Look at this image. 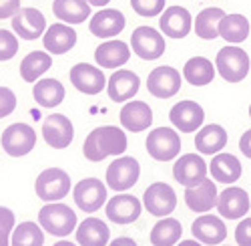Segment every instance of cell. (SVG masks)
<instances>
[{"mask_svg":"<svg viewBox=\"0 0 251 246\" xmlns=\"http://www.w3.org/2000/svg\"><path fill=\"white\" fill-rule=\"evenodd\" d=\"M227 146V131L217 125V123H209L203 125L195 135V148L203 155H217Z\"/></svg>","mask_w":251,"mask_h":246,"instance_id":"cell-28","label":"cell"},{"mask_svg":"<svg viewBox=\"0 0 251 246\" xmlns=\"http://www.w3.org/2000/svg\"><path fill=\"white\" fill-rule=\"evenodd\" d=\"M147 89L157 99H171L181 89V73L175 67H157L147 77Z\"/></svg>","mask_w":251,"mask_h":246,"instance_id":"cell-13","label":"cell"},{"mask_svg":"<svg viewBox=\"0 0 251 246\" xmlns=\"http://www.w3.org/2000/svg\"><path fill=\"white\" fill-rule=\"evenodd\" d=\"M235 242L239 246H251V218H243L235 228Z\"/></svg>","mask_w":251,"mask_h":246,"instance_id":"cell-41","label":"cell"},{"mask_svg":"<svg viewBox=\"0 0 251 246\" xmlns=\"http://www.w3.org/2000/svg\"><path fill=\"white\" fill-rule=\"evenodd\" d=\"M10 20H12V31L16 32V36L25 40H36L38 36H43L47 32L45 14L32 6L20 8Z\"/></svg>","mask_w":251,"mask_h":246,"instance_id":"cell-15","label":"cell"},{"mask_svg":"<svg viewBox=\"0 0 251 246\" xmlns=\"http://www.w3.org/2000/svg\"><path fill=\"white\" fill-rule=\"evenodd\" d=\"M87 2H89V4H93V6H100V8H102V6H107V4L111 2V0H87Z\"/></svg>","mask_w":251,"mask_h":246,"instance_id":"cell-47","label":"cell"},{"mask_svg":"<svg viewBox=\"0 0 251 246\" xmlns=\"http://www.w3.org/2000/svg\"><path fill=\"white\" fill-rule=\"evenodd\" d=\"M18 53V36L8 32V31H0V61H10Z\"/></svg>","mask_w":251,"mask_h":246,"instance_id":"cell-39","label":"cell"},{"mask_svg":"<svg viewBox=\"0 0 251 246\" xmlns=\"http://www.w3.org/2000/svg\"><path fill=\"white\" fill-rule=\"evenodd\" d=\"M223 16H225V12L217 6L201 10L195 18V23H193V29H195L197 36L205 38V40H215L219 36V23H221Z\"/></svg>","mask_w":251,"mask_h":246,"instance_id":"cell-36","label":"cell"},{"mask_svg":"<svg viewBox=\"0 0 251 246\" xmlns=\"http://www.w3.org/2000/svg\"><path fill=\"white\" fill-rule=\"evenodd\" d=\"M159 27L165 36L185 38L193 29V16L183 6H169L163 10V14L159 18Z\"/></svg>","mask_w":251,"mask_h":246,"instance_id":"cell-19","label":"cell"},{"mask_svg":"<svg viewBox=\"0 0 251 246\" xmlns=\"http://www.w3.org/2000/svg\"><path fill=\"white\" fill-rule=\"evenodd\" d=\"M181 234H183L181 222L177 218L167 216V218H161L155 224L149 238H151L153 246H175L181 240Z\"/></svg>","mask_w":251,"mask_h":246,"instance_id":"cell-34","label":"cell"},{"mask_svg":"<svg viewBox=\"0 0 251 246\" xmlns=\"http://www.w3.org/2000/svg\"><path fill=\"white\" fill-rule=\"evenodd\" d=\"M165 49V36L151 27H139L131 34V51L143 61H157Z\"/></svg>","mask_w":251,"mask_h":246,"instance_id":"cell-10","label":"cell"},{"mask_svg":"<svg viewBox=\"0 0 251 246\" xmlns=\"http://www.w3.org/2000/svg\"><path fill=\"white\" fill-rule=\"evenodd\" d=\"M10 234H12V232L0 228V246H10Z\"/></svg>","mask_w":251,"mask_h":246,"instance_id":"cell-46","label":"cell"},{"mask_svg":"<svg viewBox=\"0 0 251 246\" xmlns=\"http://www.w3.org/2000/svg\"><path fill=\"white\" fill-rule=\"evenodd\" d=\"M43 137L52 150H65L69 148L75 139V127L73 121L62 115L52 113L43 121Z\"/></svg>","mask_w":251,"mask_h":246,"instance_id":"cell-12","label":"cell"},{"mask_svg":"<svg viewBox=\"0 0 251 246\" xmlns=\"http://www.w3.org/2000/svg\"><path fill=\"white\" fill-rule=\"evenodd\" d=\"M20 8V0H0V20L2 18H12Z\"/></svg>","mask_w":251,"mask_h":246,"instance_id":"cell-42","label":"cell"},{"mask_svg":"<svg viewBox=\"0 0 251 246\" xmlns=\"http://www.w3.org/2000/svg\"><path fill=\"white\" fill-rule=\"evenodd\" d=\"M131 59V47L123 40H107L97 47L95 51V61L99 67L104 69H119L123 65H127Z\"/></svg>","mask_w":251,"mask_h":246,"instance_id":"cell-26","label":"cell"},{"mask_svg":"<svg viewBox=\"0 0 251 246\" xmlns=\"http://www.w3.org/2000/svg\"><path fill=\"white\" fill-rule=\"evenodd\" d=\"M0 228H4L8 232H12L16 228V218H14V212L10 208L0 206Z\"/></svg>","mask_w":251,"mask_h":246,"instance_id":"cell-43","label":"cell"},{"mask_svg":"<svg viewBox=\"0 0 251 246\" xmlns=\"http://www.w3.org/2000/svg\"><path fill=\"white\" fill-rule=\"evenodd\" d=\"M143 206L147 208L149 214H153L157 218H167V216H171L177 208V194L169 184L155 182L145 190Z\"/></svg>","mask_w":251,"mask_h":246,"instance_id":"cell-8","label":"cell"},{"mask_svg":"<svg viewBox=\"0 0 251 246\" xmlns=\"http://www.w3.org/2000/svg\"><path fill=\"white\" fill-rule=\"evenodd\" d=\"M191 232L201 244H209V246H219L227 238L225 222L213 214H201L193 222Z\"/></svg>","mask_w":251,"mask_h":246,"instance_id":"cell-24","label":"cell"},{"mask_svg":"<svg viewBox=\"0 0 251 246\" xmlns=\"http://www.w3.org/2000/svg\"><path fill=\"white\" fill-rule=\"evenodd\" d=\"M16 109V95L8 87H0V119L12 115Z\"/></svg>","mask_w":251,"mask_h":246,"instance_id":"cell-40","label":"cell"},{"mask_svg":"<svg viewBox=\"0 0 251 246\" xmlns=\"http://www.w3.org/2000/svg\"><path fill=\"white\" fill-rule=\"evenodd\" d=\"M0 143H2V148L8 155L23 157L36 148V131L28 123H12L2 131Z\"/></svg>","mask_w":251,"mask_h":246,"instance_id":"cell-7","label":"cell"},{"mask_svg":"<svg viewBox=\"0 0 251 246\" xmlns=\"http://www.w3.org/2000/svg\"><path fill=\"white\" fill-rule=\"evenodd\" d=\"M34 192L47 204L58 202L71 192V176L62 168H47L45 172L38 174L34 182Z\"/></svg>","mask_w":251,"mask_h":246,"instance_id":"cell-4","label":"cell"},{"mask_svg":"<svg viewBox=\"0 0 251 246\" xmlns=\"http://www.w3.org/2000/svg\"><path fill=\"white\" fill-rule=\"evenodd\" d=\"M127 20L125 14L117 8H100L89 23V31L99 38H113L123 32Z\"/></svg>","mask_w":251,"mask_h":246,"instance_id":"cell-22","label":"cell"},{"mask_svg":"<svg viewBox=\"0 0 251 246\" xmlns=\"http://www.w3.org/2000/svg\"><path fill=\"white\" fill-rule=\"evenodd\" d=\"M32 97L40 107L52 109V107H58L62 103V99H65V87L56 79H40L32 87Z\"/></svg>","mask_w":251,"mask_h":246,"instance_id":"cell-32","label":"cell"},{"mask_svg":"<svg viewBox=\"0 0 251 246\" xmlns=\"http://www.w3.org/2000/svg\"><path fill=\"white\" fill-rule=\"evenodd\" d=\"M249 194L239 186L225 188L217 198V210L227 220H239L249 212Z\"/></svg>","mask_w":251,"mask_h":246,"instance_id":"cell-20","label":"cell"},{"mask_svg":"<svg viewBox=\"0 0 251 246\" xmlns=\"http://www.w3.org/2000/svg\"><path fill=\"white\" fill-rule=\"evenodd\" d=\"M217 186L213 180H203L201 184H197L195 188H185V204L187 208L205 214L209 210H213V206H217Z\"/></svg>","mask_w":251,"mask_h":246,"instance_id":"cell-23","label":"cell"},{"mask_svg":"<svg viewBox=\"0 0 251 246\" xmlns=\"http://www.w3.org/2000/svg\"><path fill=\"white\" fill-rule=\"evenodd\" d=\"M239 150H241V154H243L245 157L251 159V129L241 135V139H239Z\"/></svg>","mask_w":251,"mask_h":246,"instance_id":"cell-44","label":"cell"},{"mask_svg":"<svg viewBox=\"0 0 251 246\" xmlns=\"http://www.w3.org/2000/svg\"><path fill=\"white\" fill-rule=\"evenodd\" d=\"M52 246H78V244H73V242H69V240H60V242H56V244H52Z\"/></svg>","mask_w":251,"mask_h":246,"instance_id":"cell-49","label":"cell"},{"mask_svg":"<svg viewBox=\"0 0 251 246\" xmlns=\"http://www.w3.org/2000/svg\"><path fill=\"white\" fill-rule=\"evenodd\" d=\"M111 240V228L102 220L91 216L76 226L78 246H107Z\"/></svg>","mask_w":251,"mask_h":246,"instance_id":"cell-27","label":"cell"},{"mask_svg":"<svg viewBox=\"0 0 251 246\" xmlns=\"http://www.w3.org/2000/svg\"><path fill=\"white\" fill-rule=\"evenodd\" d=\"M143 212V204L139 198L121 192L107 202V218L115 224H133Z\"/></svg>","mask_w":251,"mask_h":246,"instance_id":"cell-18","label":"cell"},{"mask_svg":"<svg viewBox=\"0 0 251 246\" xmlns=\"http://www.w3.org/2000/svg\"><path fill=\"white\" fill-rule=\"evenodd\" d=\"M207 161L197 155V154H185L181 155L175 166H173V176L175 180L185 188H195L197 184H201L207 178Z\"/></svg>","mask_w":251,"mask_h":246,"instance_id":"cell-14","label":"cell"},{"mask_svg":"<svg viewBox=\"0 0 251 246\" xmlns=\"http://www.w3.org/2000/svg\"><path fill=\"white\" fill-rule=\"evenodd\" d=\"M249 117H251V105H249Z\"/></svg>","mask_w":251,"mask_h":246,"instance_id":"cell-50","label":"cell"},{"mask_svg":"<svg viewBox=\"0 0 251 246\" xmlns=\"http://www.w3.org/2000/svg\"><path fill=\"white\" fill-rule=\"evenodd\" d=\"M52 67V57L45 51H32L20 61V77L26 83H36L49 69Z\"/></svg>","mask_w":251,"mask_h":246,"instance_id":"cell-33","label":"cell"},{"mask_svg":"<svg viewBox=\"0 0 251 246\" xmlns=\"http://www.w3.org/2000/svg\"><path fill=\"white\" fill-rule=\"evenodd\" d=\"M209 172H211L213 180L221 182V184H235L241 178V161L233 155V154H217L213 155L211 163H209Z\"/></svg>","mask_w":251,"mask_h":246,"instance_id":"cell-29","label":"cell"},{"mask_svg":"<svg viewBox=\"0 0 251 246\" xmlns=\"http://www.w3.org/2000/svg\"><path fill=\"white\" fill-rule=\"evenodd\" d=\"M215 67L227 83H241V81L249 75L251 61H249V55L241 47L229 45L217 53Z\"/></svg>","mask_w":251,"mask_h":246,"instance_id":"cell-3","label":"cell"},{"mask_svg":"<svg viewBox=\"0 0 251 246\" xmlns=\"http://www.w3.org/2000/svg\"><path fill=\"white\" fill-rule=\"evenodd\" d=\"M73 198L82 212L93 214L107 204V186L97 178H85L75 186Z\"/></svg>","mask_w":251,"mask_h":246,"instance_id":"cell-9","label":"cell"},{"mask_svg":"<svg viewBox=\"0 0 251 246\" xmlns=\"http://www.w3.org/2000/svg\"><path fill=\"white\" fill-rule=\"evenodd\" d=\"M52 12L60 23L80 25L91 16V4L87 0H54Z\"/></svg>","mask_w":251,"mask_h":246,"instance_id":"cell-30","label":"cell"},{"mask_svg":"<svg viewBox=\"0 0 251 246\" xmlns=\"http://www.w3.org/2000/svg\"><path fill=\"white\" fill-rule=\"evenodd\" d=\"M169 119L181 133H193V131H199L203 127L205 111L197 101L185 99V101H179V103H175L171 107Z\"/></svg>","mask_w":251,"mask_h":246,"instance_id":"cell-11","label":"cell"},{"mask_svg":"<svg viewBox=\"0 0 251 246\" xmlns=\"http://www.w3.org/2000/svg\"><path fill=\"white\" fill-rule=\"evenodd\" d=\"M165 2L167 0H131V6L139 16L153 18V16H161L163 14Z\"/></svg>","mask_w":251,"mask_h":246,"instance_id":"cell-38","label":"cell"},{"mask_svg":"<svg viewBox=\"0 0 251 246\" xmlns=\"http://www.w3.org/2000/svg\"><path fill=\"white\" fill-rule=\"evenodd\" d=\"M139 87H141L139 75L129 69H117L107 81V93L115 103H127V101H131L139 93Z\"/></svg>","mask_w":251,"mask_h":246,"instance_id":"cell-17","label":"cell"},{"mask_svg":"<svg viewBox=\"0 0 251 246\" xmlns=\"http://www.w3.org/2000/svg\"><path fill=\"white\" fill-rule=\"evenodd\" d=\"M183 79L187 83H191L193 87H205L209 83H213L215 79V67L209 59L205 57H193L185 63L183 67Z\"/></svg>","mask_w":251,"mask_h":246,"instance_id":"cell-31","label":"cell"},{"mask_svg":"<svg viewBox=\"0 0 251 246\" xmlns=\"http://www.w3.org/2000/svg\"><path fill=\"white\" fill-rule=\"evenodd\" d=\"M141 166L133 155H119L107 168V186L115 192H127L139 182Z\"/></svg>","mask_w":251,"mask_h":246,"instance_id":"cell-6","label":"cell"},{"mask_svg":"<svg viewBox=\"0 0 251 246\" xmlns=\"http://www.w3.org/2000/svg\"><path fill=\"white\" fill-rule=\"evenodd\" d=\"M145 146L155 161H173L181 154V137L171 127H157L149 131Z\"/></svg>","mask_w":251,"mask_h":246,"instance_id":"cell-5","label":"cell"},{"mask_svg":"<svg viewBox=\"0 0 251 246\" xmlns=\"http://www.w3.org/2000/svg\"><path fill=\"white\" fill-rule=\"evenodd\" d=\"M153 123V111L149 107V103L145 101H127L121 109V125L127 129V131H133V133H141L145 129H149Z\"/></svg>","mask_w":251,"mask_h":246,"instance_id":"cell-21","label":"cell"},{"mask_svg":"<svg viewBox=\"0 0 251 246\" xmlns=\"http://www.w3.org/2000/svg\"><path fill=\"white\" fill-rule=\"evenodd\" d=\"M127 133L117 125H100L93 129L82 146V154L89 161H102L111 155H123L127 152Z\"/></svg>","mask_w":251,"mask_h":246,"instance_id":"cell-1","label":"cell"},{"mask_svg":"<svg viewBox=\"0 0 251 246\" xmlns=\"http://www.w3.org/2000/svg\"><path fill=\"white\" fill-rule=\"evenodd\" d=\"M45 232L36 222H20L12 230L10 246H43Z\"/></svg>","mask_w":251,"mask_h":246,"instance_id":"cell-37","label":"cell"},{"mask_svg":"<svg viewBox=\"0 0 251 246\" xmlns=\"http://www.w3.org/2000/svg\"><path fill=\"white\" fill-rule=\"evenodd\" d=\"M43 45L50 55H65L76 45V32L67 23H54L43 34Z\"/></svg>","mask_w":251,"mask_h":246,"instance_id":"cell-25","label":"cell"},{"mask_svg":"<svg viewBox=\"0 0 251 246\" xmlns=\"http://www.w3.org/2000/svg\"><path fill=\"white\" fill-rule=\"evenodd\" d=\"M177 246H203L199 240H181V244H177Z\"/></svg>","mask_w":251,"mask_h":246,"instance_id":"cell-48","label":"cell"},{"mask_svg":"<svg viewBox=\"0 0 251 246\" xmlns=\"http://www.w3.org/2000/svg\"><path fill=\"white\" fill-rule=\"evenodd\" d=\"M109 246H139L133 238H129V236H119V238H115Z\"/></svg>","mask_w":251,"mask_h":246,"instance_id":"cell-45","label":"cell"},{"mask_svg":"<svg viewBox=\"0 0 251 246\" xmlns=\"http://www.w3.org/2000/svg\"><path fill=\"white\" fill-rule=\"evenodd\" d=\"M38 224L49 234L65 238L73 230H76V212H73V208H69L67 204L49 202L38 212Z\"/></svg>","mask_w":251,"mask_h":246,"instance_id":"cell-2","label":"cell"},{"mask_svg":"<svg viewBox=\"0 0 251 246\" xmlns=\"http://www.w3.org/2000/svg\"><path fill=\"white\" fill-rule=\"evenodd\" d=\"M219 36L229 45H239L249 36V20L243 14H225L219 23Z\"/></svg>","mask_w":251,"mask_h":246,"instance_id":"cell-35","label":"cell"},{"mask_svg":"<svg viewBox=\"0 0 251 246\" xmlns=\"http://www.w3.org/2000/svg\"><path fill=\"white\" fill-rule=\"evenodd\" d=\"M71 83L75 85L76 91L85 95H99L104 87H107V77L99 67H93L89 63H78L71 69L69 73Z\"/></svg>","mask_w":251,"mask_h":246,"instance_id":"cell-16","label":"cell"}]
</instances>
